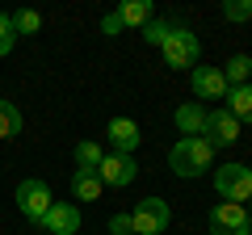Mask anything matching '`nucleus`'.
Returning a JSON list of instances; mask_svg holds the SVG:
<instances>
[{
	"label": "nucleus",
	"instance_id": "obj_24",
	"mask_svg": "<svg viewBox=\"0 0 252 235\" xmlns=\"http://www.w3.org/2000/svg\"><path fill=\"white\" fill-rule=\"evenodd\" d=\"M122 17H118V13H105V17H101V34H109V38H114V34H122Z\"/></svg>",
	"mask_w": 252,
	"mask_h": 235
},
{
	"label": "nucleus",
	"instance_id": "obj_19",
	"mask_svg": "<svg viewBox=\"0 0 252 235\" xmlns=\"http://www.w3.org/2000/svg\"><path fill=\"white\" fill-rule=\"evenodd\" d=\"M13 29H17V38L21 34H38V29H42V17H38L34 9H21V13H13Z\"/></svg>",
	"mask_w": 252,
	"mask_h": 235
},
{
	"label": "nucleus",
	"instance_id": "obj_11",
	"mask_svg": "<svg viewBox=\"0 0 252 235\" xmlns=\"http://www.w3.org/2000/svg\"><path fill=\"white\" fill-rule=\"evenodd\" d=\"M139 143H143V135H139V126L130 118H114V122H109V147H114L118 155H130Z\"/></svg>",
	"mask_w": 252,
	"mask_h": 235
},
{
	"label": "nucleus",
	"instance_id": "obj_17",
	"mask_svg": "<svg viewBox=\"0 0 252 235\" xmlns=\"http://www.w3.org/2000/svg\"><path fill=\"white\" fill-rule=\"evenodd\" d=\"M17 135H21V109L0 97V139H17Z\"/></svg>",
	"mask_w": 252,
	"mask_h": 235
},
{
	"label": "nucleus",
	"instance_id": "obj_8",
	"mask_svg": "<svg viewBox=\"0 0 252 235\" xmlns=\"http://www.w3.org/2000/svg\"><path fill=\"white\" fill-rule=\"evenodd\" d=\"M202 139H206L210 147H231V143H240V122H235L227 109H210L206 114V130H202Z\"/></svg>",
	"mask_w": 252,
	"mask_h": 235
},
{
	"label": "nucleus",
	"instance_id": "obj_22",
	"mask_svg": "<svg viewBox=\"0 0 252 235\" xmlns=\"http://www.w3.org/2000/svg\"><path fill=\"white\" fill-rule=\"evenodd\" d=\"M168 29H172L168 21H156V17H152V21L143 26V42H152V46H164V38H168Z\"/></svg>",
	"mask_w": 252,
	"mask_h": 235
},
{
	"label": "nucleus",
	"instance_id": "obj_1",
	"mask_svg": "<svg viewBox=\"0 0 252 235\" xmlns=\"http://www.w3.org/2000/svg\"><path fill=\"white\" fill-rule=\"evenodd\" d=\"M210 164H215V147H210L206 139H177L172 151H168V168L177 172V176H185V181L210 172Z\"/></svg>",
	"mask_w": 252,
	"mask_h": 235
},
{
	"label": "nucleus",
	"instance_id": "obj_23",
	"mask_svg": "<svg viewBox=\"0 0 252 235\" xmlns=\"http://www.w3.org/2000/svg\"><path fill=\"white\" fill-rule=\"evenodd\" d=\"M109 235H135V227H130V214H114V218H109Z\"/></svg>",
	"mask_w": 252,
	"mask_h": 235
},
{
	"label": "nucleus",
	"instance_id": "obj_9",
	"mask_svg": "<svg viewBox=\"0 0 252 235\" xmlns=\"http://www.w3.org/2000/svg\"><path fill=\"white\" fill-rule=\"evenodd\" d=\"M189 88H193V97L202 101H223L227 97V80H223V67H193L189 72Z\"/></svg>",
	"mask_w": 252,
	"mask_h": 235
},
{
	"label": "nucleus",
	"instance_id": "obj_15",
	"mask_svg": "<svg viewBox=\"0 0 252 235\" xmlns=\"http://www.w3.org/2000/svg\"><path fill=\"white\" fill-rule=\"evenodd\" d=\"M118 17H122V26H135V29H143L147 21H152V0H122L118 4Z\"/></svg>",
	"mask_w": 252,
	"mask_h": 235
},
{
	"label": "nucleus",
	"instance_id": "obj_14",
	"mask_svg": "<svg viewBox=\"0 0 252 235\" xmlns=\"http://www.w3.org/2000/svg\"><path fill=\"white\" fill-rule=\"evenodd\" d=\"M227 114L235 118V122H252V84H240V88H227Z\"/></svg>",
	"mask_w": 252,
	"mask_h": 235
},
{
	"label": "nucleus",
	"instance_id": "obj_5",
	"mask_svg": "<svg viewBox=\"0 0 252 235\" xmlns=\"http://www.w3.org/2000/svg\"><path fill=\"white\" fill-rule=\"evenodd\" d=\"M168 223H172V210H168L164 198H143L135 210H130V227H135V235H160Z\"/></svg>",
	"mask_w": 252,
	"mask_h": 235
},
{
	"label": "nucleus",
	"instance_id": "obj_12",
	"mask_svg": "<svg viewBox=\"0 0 252 235\" xmlns=\"http://www.w3.org/2000/svg\"><path fill=\"white\" fill-rule=\"evenodd\" d=\"M206 105H198V101H185V105L177 109V130L181 139H202V130H206Z\"/></svg>",
	"mask_w": 252,
	"mask_h": 235
},
{
	"label": "nucleus",
	"instance_id": "obj_2",
	"mask_svg": "<svg viewBox=\"0 0 252 235\" xmlns=\"http://www.w3.org/2000/svg\"><path fill=\"white\" fill-rule=\"evenodd\" d=\"M160 55H164V63H168V67H189V72H193L198 59H202V42H198L193 29L172 26L168 38H164V46H160Z\"/></svg>",
	"mask_w": 252,
	"mask_h": 235
},
{
	"label": "nucleus",
	"instance_id": "obj_4",
	"mask_svg": "<svg viewBox=\"0 0 252 235\" xmlns=\"http://www.w3.org/2000/svg\"><path fill=\"white\" fill-rule=\"evenodd\" d=\"M51 206H55V198H51V185H46V181L30 176V181L17 185V210L30 218V223H42Z\"/></svg>",
	"mask_w": 252,
	"mask_h": 235
},
{
	"label": "nucleus",
	"instance_id": "obj_18",
	"mask_svg": "<svg viewBox=\"0 0 252 235\" xmlns=\"http://www.w3.org/2000/svg\"><path fill=\"white\" fill-rule=\"evenodd\" d=\"M101 143H93V139H84V143H76V168H97L101 164Z\"/></svg>",
	"mask_w": 252,
	"mask_h": 235
},
{
	"label": "nucleus",
	"instance_id": "obj_7",
	"mask_svg": "<svg viewBox=\"0 0 252 235\" xmlns=\"http://www.w3.org/2000/svg\"><path fill=\"white\" fill-rule=\"evenodd\" d=\"M210 235H252V218L235 202H219L210 210Z\"/></svg>",
	"mask_w": 252,
	"mask_h": 235
},
{
	"label": "nucleus",
	"instance_id": "obj_20",
	"mask_svg": "<svg viewBox=\"0 0 252 235\" xmlns=\"http://www.w3.org/2000/svg\"><path fill=\"white\" fill-rule=\"evenodd\" d=\"M17 46V29H13V17L9 13H0V59Z\"/></svg>",
	"mask_w": 252,
	"mask_h": 235
},
{
	"label": "nucleus",
	"instance_id": "obj_10",
	"mask_svg": "<svg viewBox=\"0 0 252 235\" xmlns=\"http://www.w3.org/2000/svg\"><path fill=\"white\" fill-rule=\"evenodd\" d=\"M42 227L51 235H76L80 231V210H76V202H55V206L46 210Z\"/></svg>",
	"mask_w": 252,
	"mask_h": 235
},
{
	"label": "nucleus",
	"instance_id": "obj_13",
	"mask_svg": "<svg viewBox=\"0 0 252 235\" xmlns=\"http://www.w3.org/2000/svg\"><path fill=\"white\" fill-rule=\"evenodd\" d=\"M72 193H76L80 202H97L101 193H105V185H101L97 168H76V176H72Z\"/></svg>",
	"mask_w": 252,
	"mask_h": 235
},
{
	"label": "nucleus",
	"instance_id": "obj_16",
	"mask_svg": "<svg viewBox=\"0 0 252 235\" xmlns=\"http://www.w3.org/2000/svg\"><path fill=\"white\" fill-rule=\"evenodd\" d=\"M248 76H252V59L248 55H231L223 63V80H227V88H240V84H248Z\"/></svg>",
	"mask_w": 252,
	"mask_h": 235
},
{
	"label": "nucleus",
	"instance_id": "obj_6",
	"mask_svg": "<svg viewBox=\"0 0 252 235\" xmlns=\"http://www.w3.org/2000/svg\"><path fill=\"white\" fill-rule=\"evenodd\" d=\"M97 176H101V185H109V189H126V185H135L139 164H135V155L105 151V155H101V164H97Z\"/></svg>",
	"mask_w": 252,
	"mask_h": 235
},
{
	"label": "nucleus",
	"instance_id": "obj_21",
	"mask_svg": "<svg viewBox=\"0 0 252 235\" xmlns=\"http://www.w3.org/2000/svg\"><path fill=\"white\" fill-rule=\"evenodd\" d=\"M223 17L227 21H252V0H227Z\"/></svg>",
	"mask_w": 252,
	"mask_h": 235
},
{
	"label": "nucleus",
	"instance_id": "obj_25",
	"mask_svg": "<svg viewBox=\"0 0 252 235\" xmlns=\"http://www.w3.org/2000/svg\"><path fill=\"white\" fill-rule=\"evenodd\" d=\"M248 172H252V168H248Z\"/></svg>",
	"mask_w": 252,
	"mask_h": 235
},
{
	"label": "nucleus",
	"instance_id": "obj_3",
	"mask_svg": "<svg viewBox=\"0 0 252 235\" xmlns=\"http://www.w3.org/2000/svg\"><path fill=\"white\" fill-rule=\"evenodd\" d=\"M215 189L223 202L244 206V202H252V172L244 164H223V168H215Z\"/></svg>",
	"mask_w": 252,
	"mask_h": 235
}]
</instances>
